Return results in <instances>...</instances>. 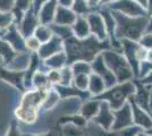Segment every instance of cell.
Returning <instances> with one entry per match:
<instances>
[{
  "label": "cell",
  "mask_w": 152,
  "mask_h": 136,
  "mask_svg": "<svg viewBox=\"0 0 152 136\" xmlns=\"http://www.w3.org/2000/svg\"><path fill=\"white\" fill-rule=\"evenodd\" d=\"M65 51L67 53L68 65L77 60H85L92 63L96 56L107 50L111 49L109 40L100 41L94 35H90L86 39H77L74 35L68 39L64 40Z\"/></svg>",
  "instance_id": "1"
},
{
  "label": "cell",
  "mask_w": 152,
  "mask_h": 136,
  "mask_svg": "<svg viewBox=\"0 0 152 136\" xmlns=\"http://www.w3.org/2000/svg\"><path fill=\"white\" fill-rule=\"evenodd\" d=\"M47 91L28 89L22 92L17 107L14 109L15 120L23 126H34L38 123Z\"/></svg>",
  "instance_id": "2"
},
{
  "label": "cell",
  "mask_w": 152,
  "mask_h": 136,
  "mask_svg": "<svg viewBox=\"0 0 152 136\" xmlns=\"http://www.w3.org/2000/svg\"><path fill=\"white\" fill-rule=\"evenodd\" d=\"M113 14L117 23L116 38L118 40L127 39L139 41L142 34L146 32L149 26V18L146 16L131 17L118 12H115Z\"/></svg>",
  "instance_id": "3"
},
{
  "label": "cell",
  "mask_w": 152,
  "mask_h": 136,
  "mask_svg": "<svg viewBox=\"0 0 152 136\" xmlns=\"http://www.w3.org/2000/svg\"><path fill=\"white\" fill-rule=\"evenodd\" d=\"M135 91H136V85H135V79H133L128 82L117 83L111 87H108L104 91V93L99 97V99L108 102L114 110H117L133 99Z\"/></svg>",
  "instance_id": "4"
},
{
  "label": "cell",
  "mask_w": 152,
  "mask_h": 136,
  "mask_svg": "<svg viewBox=\"0 0 152 136\" xmlns=\"http://www.w3.org/2000/svg\"><path fill=\"white\" fill-rule=\"evenodd\" d=\"M102 56L107 66L117 77L118 83L135 79V74L123 52L114 49H107L102 52Z\"/></svg>",
  "instance_id": "5"
},
{
  "label": "cell",
  "mask_w": 152,
  "mask_h": 136,
  "mask_svg": "<svg viewBox=\"0 0 152 136\" xmlns=\"http://www.w3.org/2000/svg\"><path fill=\"white\" fill-rule=\"evenodd\" d=\"M114 121H115V110L109 105L108 102L102 101L100 110H99L98 115L94 117V119L91 123L96 125L98 127H100L101 129L106 130V132H110V130H113Z\"/></svg>",
  "instance_id": "6"
},
{
  "label": "cell",
  "mask_w": 152,
  "mask_h": 136,
  "mask_svg": "<svg viewBox=\"0 0 152 136\" xmlns=\"http://www.w3.org/2000/svg\"><path fill=\"white\" fill-rule=\"evenodd\" d=\"M133 105L132 102H127L119 109L115 110V121L113 130L119 132L127 126L133 125Z\"/></svg>",
  "instance_id": "7"
},
{
  "label": "cell",
  "mask_w": 152,
  "mask_h": 136,
  "mask_svg": "<svg viewBox=\"0 0 152 136\" xmlns=\"http://www.w3.org/2000/svg\"><path fill=\"white\" fill-rule=\"evenodd\" d=\"M91 65H92V71H93V73L100 75L103 78V81L106 82L107 87H111V86H114V85H116L118 83L117 77L115 76V74L110 71V68L106 64L102 53H100L99 56L95 57L94 60L91 63Z\"/></svg>",
  "instance_id": "8"
},
{
  "label": "cell",
  "mask_w": 152,
  "mask_h": 136,
  "mask_svg": "<svg viewBox=\"0 0 152 136\" xmlns=\"http://www.w3.org/2000/svg\"><path fill=\"white\" fill-rule=\"evenodd\" d=\"M0 79L8 84L9 86H13L19 92H24V71H17L9 69L5 66H0Z\"/></svg>",
  "instance_id": "9"
},
{
  "label": "cell",
  "mask_w": 152,
  "mask_h": 136,
  "mask_svg": "<svg viewBox=\"0 0 152 136\" xmlns=\"http://www.w3.org/2000/svg\"><path fill=\"white\" fill-rule=\"evenodd\" d=\"M86 17L89 20L91 34L94 35L100 41H107L108 32L103 16L100 13H89L86 15Z\"/></svg>",
  "instance_id": "10"
},
{
  "label": "cell",
  "mask_w": 152,
  "mask_h": 136,
  "mask_svg": "<svg viewBox=\"0 0 152 136\" xmlns=\"http://www.w3.org/2000/svg\"><path fill=\"white\" fill-rule=\"evenodd\" d=\"M39 25H40V20H39L38 13L33 9V7H31L24 14L23 18H22V20L19 22V24L17 26H18L20 33L25 38H27V36L34 34V32H35V30H37V27Z\"/></svg>",
  "instance_id": "11"
},
{
  "label": "cell",
  "mask_w": 152,
  "mask_h": 136,
  "mask_svg": "<svg viewBox=\"0 0 152 136\" xmlns=\"http://www.w3.org/2000/svg\"><path fill=\"white\" fill-rule=\"evenodd\" d=\"M135 85H136V91L131 101L141 108L150 111V97H151L152 86L143 84L137 78H135Z\"/></svg>",
  "instance_id": "12"
},
{
  "label": "cell",
  "mask_w": 152,
  "mask_h": 136,
  "mask_svg": "<svg viewBox=\"0 0 152 136\" xmlns=\"http://www.w3.org/2000/svg\"><path fill=\"white\" fill-rule=\"evenodd\" d=\"M83 99L80 97H61V101L59 102L57 108L55 110H58L60 113V117L73 116L76 113H80L81 107H82Z\"/></svg>",
  "instance_id": "13"
},
{
  "label": "cell",
  "mask_w": 152,
  "mask_h": 136,
  "mask_svg": "<svg viewBox=\"0 0 152 136\" xmlns=\"http://www.w3.org/2000/svg\"><path fill=\"white\" fill-rule=\"evenodd\" d=\"M64 50H65V42H64V40L55 34L49 41L42 43L38 55L39 57L41 58V60H45L47 58L56 55L58 52L64 51Z\"/></svg>",
  "instance_id": "14"
},
{
  "label": "cell",
  "mask_w": 152,
  "mask_h": 136,
  "mask_svg": "<svg viewBox=\"0 0 152 136\" xmlns=\"http://www.w3.org/2000/svg\"><path fill=\"white\" fill-rule=\"evenodd\" d=\"M2 38L13 47V49L16 52L26 51L25 36L20 33L18 26L16 25V24H13V25L10 26L5 32V34L2 35Z\"/></svg>",
  "instance_id": "15"
},
{
  "label": "cell",
  "mask_w": 152,
  "mask_h": 136,
  "mask_svg": "<svg viewBox=\"0 0 152 136\" xmlns=\"http://www.w3.org/2000/svg\"><path fill=\"white\" fill-rule=\"evenodd\" d=\"M101 103L102 101L99 97H86L83 100L80 113L88 123H91L94 119V117L98 115V112L101 108Z\"/></svg>",
  "instance_id": "16"
},
{
  "label": "cell",
  "mask_w": 152,
  "mask_h": 136,
  "mask_svg": "<svg viewBox=\"0 0 152 136\" xmlns=\"http://www.w3.org/2000/svg\"><path fill=\"white\" fill-rule=\"evenodd\" d=\"M132 102V101H131ZM133 105V121L143 130H150L152 128V115L150 111L141 108L132 102Z\"/></svg>",
  "instance_id": "17"
},
{
  "label": "cell",
  "mask_w": 152,
  "mask_h": 136,
  "mask_svg": "<svg viewBox=\"0 0 152 136\" xmlns=\"http://www.w3.org/2000/svg\"><path fill=\"white\" fill-rule=\"evenodd\" d=\"M58 6L59 5L57 4V0H48L38 12L40 24L52 25L53 20H55V16H56Z\"/></svg>",
  "instance_id": "18"
},
{
  "label": "cell",
  "mask_w": 152,
  "mask_h": 136,
  "mask_svg": "<svg viewBox=\"0 0 152 136\" xmlns=\"http://www.w3.org/2000/svg\"><path fill=\"white\" fill-rule=\"evenodd\" d=\"M31 59H32V53L28 51H23V52H16L13 59L7 64L4 65L5 67L13 69V71H25L30 65H31Z\"/></svg>",
  "instance_id": "19"
},
{
  "label": "cell",
  "mask_w": 152,
  "mask_h": 136,
  "mask_svg": "<svg viewBox=\"0 0 152 136\" xmlns=\"http://www.w3.org/2000/svg\"><path fill=\"white\" fill-rule=\"evenodd\" d=\"M76 18H77V14L69 9L68 7L65 6H58L57 12H56V16H55V20L53 24L57 25H67L72 26L75 23Z\"/></svg>",
  "instance_id": "20"
},
{
  "label": "cell",
  "mask_w": 152,
  "mask_h": 136,
  "mask_svg": "<svg viewBox=\"0 0 152 136\" xmlns=\"http://www.w3.org/2000/svg\"><path fill=\"white\" fill-rule=\"evenodd\" d=\"M68 65V58H67V53L66 51H60L51 56L45 60H42V65L41 68H43L45 71L48 69H61L63 67Z\"/></svg>",
  "instance_id": "21"
},
{
  "label": "cell",
  "mask_w": 152,
  "mask_h": 136,
  "mask_svg": "<svg viewBox=\"0 0 152 136\" xmlns=\"http://www.w3.org/2000/svg\"><path fill=\"white\" fill-rule=\"evenodd\" d=\"M72 30L74 36L77 39H86L92 35L86 15H77L75 23L72 25Z\"/></svg>",
  "instance_id": "22"
},
{
  "label": "cell",
  "mask_w": 152,
  "mask_h": 136,
  "mask_svg": "<svg viewBox=\"0 0 152 136\" xmlns=\"http://www.w3.org/2000/svg\"><path fill=\"white\" fill-rule=\"evenodd\" d=\"M107 89L108 87L106 85V82L103 81V78L100 75H98L95 73H92L90 75L89 86H88V93L90 97H99L101 94L104 93V91Z\"/></svg>",
  "instance_id": "23"
},
{
  "label": "cell",
  "mask_w": 152,
  "mask_h": 136,
  "mask_svg": "<svg viewBox=\"0 0 152 136\" xmlns=\"http://www.w3.org/2000/svg\"><path fill=\"white\" fill-rule=\"evenodd\" d=\"M61 101V94L59 93V91L56 86L51 87L47 91L45 101L42 103V108H41V112H49V111H53L59 102Z\"/></svg>",
  "instance_id": "24"
},
{
  "label": "cell",
  "mask_w": 152,
  "mask_h": 136,
  "mask_svg": "<svg viewBox=\"0 0 152 136\" xmlns=\"http://www.w3.org/2000/svg\"><path fill=\"white\" fill-rule=\"evenodd\" d=\"M51 87H53V86L49 82V78H48V75H47V71H45L43 68L40 67L39 69L34 71V74L32 76V89L48 91Z\"/></svg>",
  "instance_id": "25"
},
{
  "label": "cell",
  "mask_w": 152,
  "mask_h": 136,
  "mask_svg": "<svg viewBox=\"0 0 152 136\" xmlns=\"http://www.w3.org/2000/svg\"><path fill=\"white\" fill-rule=\"evenodd\" d=\"M61 127V136H86L88 132L85 127H81L75 124H64Z\"/></svg>",
  "instance_id": "26"
},
{
  "label": "cell",
  "mask_w": 152,
  "mask_h": 136,
  "mask_svg": "<svg viewBox=\"0 0 152 136\" xmlns=\"http://www.w3.org/2000/svg\"><path fill=\"white\" fill-rule=\"evenodd\" d=\"M33 35H35L39 39V41L41 43H45L55 35V32L52 30V26L51 25H45V24H40V25L37 27L35 32Z\"/></svg>",
  "instance_id": "27"
},
{
  "label": "cell",
  "mask_w": 152,
  "mask_h": 136,
  "mask_svg": "<svg viewBox=\"0 0 152 136\" xmlns=\"http://www.w3.org/2000/svg\"><path fill=\"white\" fill-rule=\"evenodd\" d=\"M15 53H16V51L13 49V47L9 44L2 36H0V55L4 58V65H7L13 59Z\"/></svg>",
  "instance_id": "28"
},
{
  "label": "cell",
  "mask_w": 152,
  "mask_h": 136,
  "mask_svg": "<svg viewBox=\"0 0 152 136\" xmlns=\"http://www.w3.org/2000/svg\"><path fill=\"white\" fill-rule=\"evenodd\" d=\"M13 24H15V17H14L13 12L0 10V36H2Z\"/></svg>",
  "instance_id": "29"
},
{
  "label": "cell",
  "mask_w": 152,
  "mask_h": 136,
  "mask_svg": "<svg viewBox=\"0 0 152 136\" xmlns=\"http://www.w3.org/2000/svg\"><path fill=\"white\" fill-rule=\"evenodd\" d=\"M73 82H74V73L70 65L63 67L60 69V82L58 86L69 87V86H73Z\"/></svg>",
  "instance_id": "30"
},
{
  "label": "cell",
  "mask_w": 152,
  "mask_h": 136,
  "mask_svg": "<svg viewBox=\"0 0 152 136\" xmlns=\"http://www.w3.org/2000/svg\"><path fill=\"white\" fill-rule=\"evenodd\" d=\"M70 67L73 69L74 75L75 74H88V75H90L93 73L91 63L85 61V60H77L75 63L70 64Z\"/></svg>",
  "instance_id": "31"
},
{
  "label": "cell",
  "mask_w": 152,
  "mask_h": 136,
  "mask_svg": "<svg viewBox=\"0 0 152 136\" xmlns=\"http://www.w3.org/2000/svg\"><path fill=\"white\" fill-rule=\"evenodd\" d=\"M90 75H91V74H90ZM90 75H88V74H75V75H74L73 86L76 87L77 90L82 91V92H88Z\"/></svg>",
  "instance_id": "32"
},
{
  "label": "cell",
  "mask_w": 152,
  "mask_h": 136,
  "mask_svg": "<svg viewBox=\"0 0 152 136\" xmlns=\"http://www.w3.org/2000/svg\"><path fill=\"white\" fill-rule=\"evenodd\" d=\"M41 45L42 43L39 41V39L35 35H30V36L25 38L26 51H28L30 53H38Z\"/></svg>",
  "instance_id": "33"
},
{
  "label": "cell",
  "mask_w": 152,
  "mask_h": 136,
  "mask_svg": "<svg viewBox=\"0 0 152 136\" xmlns=\"http://www.w3.org/2000/svg\"><path fill=\"white\" fill-rule=\"evenodd\" d=\"M142 128L139 127L137 125H131V126H127L125 128H123L121 130L118 132L119 136H139V134L142 132Z\"/></svg>",
  "instance_id": "34"
},
{
  "label": "cell",
  "mask_w": 152,
  "mask_h": 136,
  "mask_svg": "<svg viewBox=\"0 0 152 136\" xmlns=\"http://www.w3.org/2000/svg\"><path fill=\"white\" fill-rule=\"evenodd\" d=\"M137 42L140 43L141 47H143L146 50L152 49V32H149V31L144 32Z\"/></svg>",
  "instance_id": "35"
},
{
  "label": "cell",
  "mask_w": 152,
  "mask_h": 136,
  "mask_svg": "<svg viewBox=\"0 0 152 136\" xmlns=\"http://www.w3.org/2000/svg\"><path fill=\"white\" fill-rule=\"evenodd\" d=\"M47 75L52 86H58L60 82V69H48Z\"/></svg>",
  "instance_id": "36"
},
{
  "label": "cell",
  "mask_w": 152,
  "mask_h": 136,
  "mask_svg": "<svg viewBox=\"0 0 152 136\" xmlns=\"http://www.w3.org/2000/svg\"><path fill=\"white\" fill-rule=\"evenodd\" d=\"M15 0H0V10L2 12H12L14 8Z\"/></svg>",
  "instance_id": "37"
},
{
  "label": "cell",
  "mask_w": 152,
  "mask_h": 136,
  "mask_svg": "<svg viewBox=\"0 0 152 136\" xmlns=\"http://www.w3.org/2000/svg\"><path fill=\"white\" fill-rule=\"evenodd\" d=\"M140 82H142L143 84L152 86V71H150L149 73H146L144 76H142L141 78H137Z\"/></svg>",
  "instance_id": "38"
},
{
  "label": "cell",
  "mask_w": 152,
  "mask_h": 136,
  "mask_svg": "<svg viewBox=\"0 0 152 136\" xmlns=\"http://www.w3.org/2000/svg\"><path fill=\"white\" fill-rule=\"evenodd\" d=\"M47 1H48V0H32V7H33V9L38 13L39 10H40V8L45 5Z\"/></svg>",
  "instance_id": "39"
},
{
  "label": "cell",
  "mask_w": 152,
  "mask_h": 136,
  "mask_svg": "<svg viewBox=\"0 0 152 136\" xmlns=\"http://www.w3.org/2000/svg\"><path fill=\"white\" fill-rule=\"evenodd\" d=\"M58 2H59L60 6H65V7H69L74 4L73 0H58Z\"/></svg>",
  "instance_id": "40"
},
{
  "label": "cell",
  "mask_w": 152,
  "mask_h": 136,
  "mask_svg": "<svg viewBox=\"0 0 152 136\" xmlns=\"http://www.w3.org/2000/svg\"><path fill=\"white\" fill-rule=\"evenodd\" d=\"M144 61H148V63H151V64H152V49L146 50L145 60H144Z\"/></svg>",
  "instance_id": "41"
},
{
  "label": "cell",
  "mask_w": 152,
  "mask_h": 136,
  "mask_svg": "<svg viewBox=\"0 0 152 136\" xmlns=\"http://www.w3.org/2000/svg\"><path fill=\"white\" fill-rule=\"evenodd\" d=\"M139 136H151V134L149 132H146V130H142L139 134Z\"/></svg>",
  "instance_id": "42"
},
{
  "label": "cell",
  "mask_w": 152,
  "mask_h": 136,
  "mask_svg": "<svg viewBox=\"0 0 152 136\" xmlns=\"http://www.w3.org/2000/svg\"><path fill=\"white\" fill-rule=\"evenodd\" d=\"M0 66H4V58L1 57V55H0Z\"/></svg>",
  "instance_id": "43"
},
{
  "label": "cell",
  "mask_w": 152,
  "mask_h": 136,
  "mask_svg": "<svg viewBox=\"0 0 152 136\" xmlns=\"http://www.w3.org/2000/svg\"><path fill=\"white\" fill-rule=\"evenodd\" d=\"M146 132H149V133H150V134H151V136H152V128L150 130H146Z\"/></svg>",
  "instance_id": "44"
},
{
  "label": "cell",
  "mask_w": 152,
  "mask_h": 136,
  "mask_svg": "<svg viewBox=\"0 0 152 136\" xmlns=\"http://www.w3.org/2000/svg\"><path fill=\"white\" fill-rule=\"evenodd\" d=\"M86 136H88V134H86Z\"/></svg>",
  "instance_id": "45"
}]
</instances>
